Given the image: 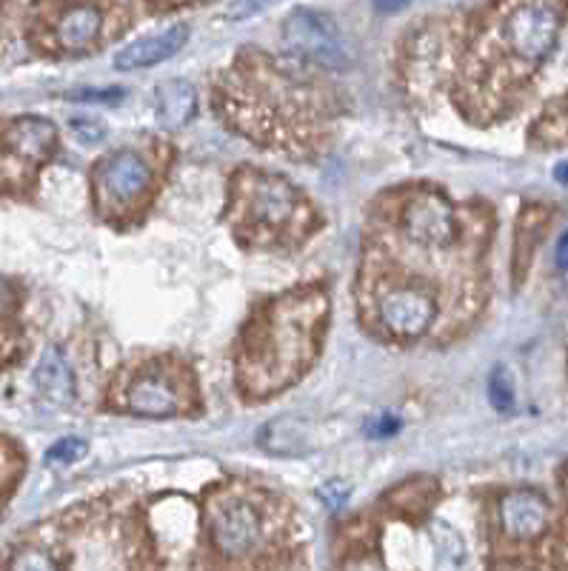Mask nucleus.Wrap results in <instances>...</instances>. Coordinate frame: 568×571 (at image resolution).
<instances>
[{"label":"nucleus","mask_w":568,"mask_h":571,"mask_svg":"<svg viewBox=\"0 0 568 571\" xmlns=\"http://www.w3.org/2000/svg\"><path fill=\"white\" fill-rule=\"evenodd\" d=\"M86 452H89V443H86L83 437H63V440H58V443L46 452V466H55V469L72 466V463L83 460Z\"/></svg>","instance_id":"obj_16"},{"label":"nucleus","mask_w":568,"mask_h":571,"mask_svg":"<svg viewBox=\"0 0 568 571\" xmlns=\"http://www.w3.org/2000/svg\"><path fill=\"white\" fill-rule=\"evenodd\" d=\"M95 183V200L103 212H126L135 209L138 200L152 189V169L138 152L123 149L109 158H103L92 175Z\"/></svg>","instance_id":"obj_7"},{"label":"nucleus","mask_w":568,"mask_h":571,"mask_svg":"<svg viewBox=\"0 0 568 571\" xmlns=\"http://www.w3.org/2000/svg\"><path fill=\"white\" fill-rule=\"evenodd\" d=\"M283 43L297 58L309 60L320 69H346L352 66V49L340 38L332 18L314 9H294L283 20Z\"/></svg>","instance_id":"obj_5"},{"label":"nucleus","mask_w":568,"mask_h":571,"mask_svg":"<svg viewBox=\"0 0 568 571\" xmlns=\"http://www.w3.org/2000/svg\"><path fill=\"white\" fill-rule=\"evenodd\" d=\"M58 129L38 115L0 120V189L35 186V175L55 155Z\"/></svg>","instance_id":"obj_2"},{"label":"nucleus","mask_w":568,"mask_h":571,"mask_svg":"<svg viewBox=\"0 0 568 571\" xmlns=\"http://www.w3.org/2000/svg\"><path fill=\"white\" fill-rule=\"evenodd\" d=\"M303 200L289 180L277 175H246V183L237 186L235 226L237 232H286L300 217Z\"/></svg>","instance_id":"obj_3"},{"label":"nucleus","mask_w":568,"mask_h":571,"mask_svg":"<svg viewBox=\"0 0 568 571\" xmlns=\"http://www.w3.org/2000/svg\"><path fill=\"white\" fill-rule=\"evenodd\" d=\"M106 32L100 0H35L29 38L40 52L83 55L98 49Z\"/></svg>","instance_id":"obj_1"},{"label":"nucleus","mask_w":568,"mask_h":571,"mask_svg":"<svg viewBox=\"0 0 568 571\" xmlns=\"http://www.w3.org/2000/svg\"><path fill=\"white\" fill-rule=\"evenodd\" d=\"M372 3L380 12H397V9H403L409 0H372Z\"/></svg>","instance_id":"obj_24"},{"label":"nucleus","mask_w":568,"mask_h":571,"mask_svg":"<svg viewBox=\"0 0 568 571\" xmlns=\"http://www.w3.org/2000/svg\"><path fill=\"white\" fill-rule=\"evenodd\" d=\"M560 12L549 0H526L517 3L503 20V40L509 49L526 63H540L557 43Z\"/></svg>","instance_id":"obj_8"},{"label":"nucleus","mask_w":568,"mask_h":571,"mask_svg":"<svg viewBox=\"0 0 568 571\" xmlns=\"http://www.w3.org/2000/svg\"><path fill=\"white\" fill-rule=\"evenodd\" d=\"M183 386L169 369H146L140 372L123 392V406L143 417H172L183 412Z\"/></svg>","instance_id":"obj_10"},{"label":"nucleus","mask_w":568,"mask_h":571,"mask_svg":"<svg viewBox=\"0 0 568 571\" xmlns=\"http://www.w3.org/2000/svg\"><path fill=\"white\" fill-rule=\"evenodd\" d=\"M18 289L0 277V360L6 357V352L15 349V332H12V320L18 312Z\"/></svg>","instance_id":"obj_15"},{"label":"nucleus","mask_w":568,"mask_h":571,"mask_svg":"<svg viewBox=\"0 0 568 571\" xmlns=\"http://www.w3.org/2000/svg\"><path fill=\"white\" fill-rule=\"evenodd\" d=\"M189 40V26L177 23V26H169L166 32L160 35H152V38H143L126 49H120L115 55V66L120 72H138V69H149V66H157L163 60L175 58L177 52L186 46Z\"/></svg>","instance_id":"obj_12"},{"label":"nucleus","mask_w":568,"mask_h":571,"mask_svg":"<svg viewBox=\"0 0 568 571\" xmlns=\"http://www.w3.org/2000/svg\"><path fill=\"white\" fill-rule=\"evenodd\" d=\"M72 100H86V103H115L123 98V89H83V92H72Z\"/></svg>","instance_id":"obj_21"},{"label":"nucleus","mask_w":568,"mask_h":571,"mask_svg":"<svg viewBox=\"0 0 568 571\" xmlns=\"http://www.w3.org/2000/svg\"><path fill=\"white\" fill-rule=\"evenodd\" d=\"M554 263L557 269H568V232L557 240V249H554Z\"/></svg>","instance_id":"obj_23"},{"label":"nucleus","mask_w":568,"mask_h":571,"mask_svg":"<svg viewBox=\"0 0 568 571\" xmlns=\"http://www.w3.org/2000/svg\"><path fill=\"white\" fill-rule=\"evenodd\" d=\"M9 569H60L58 560H52L49 552H40V549H23L18 557L9 563Z\"/></svg>","instance_id":"obj_18"},{"label":"nucleus","mask_w":568,"mask_h":571,"mask_svg":"<svg viewBox=\"0 0 568 571\" xmlns=\"http://www.w3.org/2000/svg\"><path fill=\"white\" fill-rule=\"evenodd\" d=\"M500 526L514 540H531L549 526V503L537 492H511L500 503Z\"/></svg>","instance_id":"obj_11"},{"label":"nucleus","mask_w":568,"mask_h":571,"mask_svg":"<svg viewBox=\"0 0 568 571\" xmlns=\"http://www.w3.org/2000/svg\"><path fill=\"white\" fill-rule=\"evenodd\" d=\"M155 109H157V120H160L166 129H180V126H186L189 120L195 118V109H197L195 86L186 83V80H166V83H160L155 95Z\"/></svg>","instance_id":"obj_14"},{"label":"nucleus","mask_w":568,"mask_h":571,"mask_svg":"<svg viewBox=\"0 0 568 571\" xmlns=\"http://www.w3.org/2000/svg\"><path fill=\"white\" fill-rule=\"evenodd\" d=\"M400 232L403 237L426 252L449 249L457 240V217L446 197L434 189H414L400 206Z\"/></svg>","instance_id":"obj_6"},{"label":"nucleus","mask_w":568,"mask_h":571,"mask_svg":"<svg viewBox=\"0 0 568 571\" xmlns=\"http://www.w3.org/2000/svg\"><path fill=\"white\" fill-rule=\"evenodd\" d=\"M400 429V420L394 417V414H374L372 420L366 423V434L369 437H377V440H383V437H392L394 432Z\"/></svg>","instance_id":"obj_19"},{"label":"nucleus","mask_w":568,"mask_h":571,"mask_svg":"<svg viewBox=\"0 0 568 571\" xmlns=\"http://www.w3.org/2000/svg\"><path fill=\"white\" fill-rule=\"evenodd\" d=\"M377 320L392 337L414 340L426 335L437 320V303L417 286H394L392 292L377 297Z\"/></svg>","instance_id":"obj_9"},{"label":"nucleus","mask_w":568,"mask_h":571,"mask_svg":"<svg viewBox=\"0 0 568 571\" xmlns=\"http://www.w3.org/2000/svg\"><path fill=\"white\" fill-rule=\"evenodd\" d=\"M72 129L78 132L83 143H92V140L103 138V126H100V123H92V120H75Z\"/></svg>","instance_id":"obj_22"},{"label":"nucleus","mask_w":568,"mask_h":571,"mask_svg":"<svg viewBox=\"0 0 568 571\" xmlns=\"http://www.w3.org/2000/svg\"><path fill=\"white\" fill-rule=\"evenodd\" d=\"M349 494H352V489H349L343 480H332V483H326V486L320 489V500H323L329 509H340V506H346Z\"/></svg>","instance_id":"obj_20"},{"label":"nucleus","mask_w":568,"mask_h":571,"mask_svg":"<svg viewBox=\"0 0 568 571\" xmlns=\"http://www.w3.org/2000/svg\"><path fill=\"white\" fill-rule=\"evenodd\" d=\"M489 400L497 412L514 409V380L506 369H494L489 377Z\"/></svg>","instance_id":"obj_17"},{"label":"nucleus","mask_w":568,"mask_h":571,"mask_svg":"<svg viewBox=\"0 0 568 571\" xmlns=\"http://www.w3.org/2000/svg\"><path fill=\"white\" fill-rule=\"evenodd\" d=\"M35 383H38L40 394L58 406L72 403L75 397V375L69 369V360L63 357L58 346H49L43 357H40L38 369H35Z\"/></svg>","instance_id":"obj_13"},{"label":"nucleus","mask_w":568,"mask_h":571,"mask_svg":"<svg viewBox=\"0 0 568 571\" xmlns=\"http://www.w3.org/2000/svg\"><path fill=\"white\" fill-rule=\"evenodd\" d=\"M554 178L563 180V183H566V186H568V163H560V166H557V172H554Z\"/></svg>","instance_id":"obj_25"},{"label":"nucleus","mask_w":568,"mask_h":571,"mask_svg":"<svg viewBox=\"0 0 568 571\" xmlns=\"http://www.w3.org/2000/svg\"><path fill=\"white\" fill-rule=\"evenodd\" d=\"M266 520L260 506L243 494H229L212 503L209 509V537L215 552L226 557H249L266 540Z\"/></svg>","instance_id":"obj_4"}]
</instances>
